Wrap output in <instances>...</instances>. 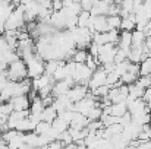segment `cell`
Listing matches in <instances>:
<instances>
[{"mask_svg":"<svg viewBox=\"0 0 151 149\" xmlns=\"http://www.w3.org/2000/svg\"><path fill=\"white\" fill-rule=\"evenodd\" d=\"M56 117H57V111L54 110V107L53 105H46L44 110H43V113H41V120L51 123Z\"/></svg>","mask_w":151,"mask_h":149,"instance_id":"52a82bcc","label":"cell"},{"mask_svg":"<svg viewBox=\"0 0 151 149\" xmlns=\"http://www.w3.org/2000/svg\"><path fill=\"white\" fill-rule=\"evenodd\" d=\"M88 94V86L87 85H81V83H75L69 88L68 91V98L70 99L72 102H78L79 99H82L85 95Z\"/></svg>","mask_w":151,"mask_h":149,"instance_id":"3957f363","label":"cell"},{"mask_svg":"<svg viewBox=\"0 0 151 149\" xmlns=\"http://www.w3.org/2000/svg\"><path fill=\"white\" fill-rule=\"evenodd\" d=\"M9 67L4 70V75L7 78V81H15V82H19L25 78H28V70H27V63L19 57L13 61H10L7 64Z\"/></svg>","mask_w":151,"mask_h":149,"instance_id":"6da1fadb","label":"cell"},{"mask_svg":"<svg viewBox=\"0 0 151 149\" xmlns=\"http://www.w3.org/2000/svg\"><path fill=\"white\" fill-rule=\"evenodd\" d=\"M147 40V35L142 29H134L132 31V47H142Z\"/></svg>","mask_w":151,"mask_h":149,"instance_id":"5b68a950","label":"cell"},{"mask_svg":"<svg viewBox=\"0 0 151 149\" xmlns=\"http://www.w3.org/2000/svg\"><path fill=\"white\" fill-rule=\"evenodd\" d=\"M44 63L46 60L40 56V54H34L28 61H27V70H28V78L29 79H34L40 75L44 73Z\"/></svg>","mask_w":151,"mask_h":149,"instance_id":"7a4b0ae2","label":"cell"},{"mask_svg":"<svg viewBox=\"0 0 151 149\" xmlns=\"http://www.w3.org/2000/svg\"><path fill=\"white\" fill-rule=\"evenodd\" d=\"M13 111H22V110H28L29 108V97L28 94H21V95H16L13 98L9 99Z\"/></svg>","mask_w":151,"mask_h":149,"instance_id":"277c9868","label":"cell"},{"mask_svg":"<svg viewBox=\"0 0 151 149\" xmlns=\"http://www.w3.org/2000/svg\"><path fill=\"white\" fill-rule=\"evenodd\" d=\"M51 127H53L57 133H62V132H65V130L69 129V123H68L65 118H62L60 115H57V117L51 121Z\"/></svg>","mask_w":151,"mask_h":149,"instance_id":"8992f818","label":"cell"}]
</instances>
